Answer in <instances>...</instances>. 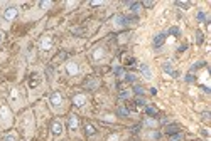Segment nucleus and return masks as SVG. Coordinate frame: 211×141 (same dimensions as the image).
Returning <instances> with one entry per match:
<instances>
[{"mask_svg": "<svg viewBox=\"0 0 211 141\" xmlns=\"http://www.w3.org/2000/svg\"><path fill=\"white\" fill-rule=\"evenodd\" d=\"M37 84H39V77H37V74L34 72V74H32V77H31V86L34 88V86H37Z\"/></svg>", "mask_w": 211, "mask_h": 141, "instance_id": "17", "label": "nucleus"}, {"mask_svg": "<svg viewBox=\"0 0 211 141\" xmlns=\"http://www.w3.org/2000/svg\"><path fill=\"white\" fill-rule=\"evenodd\" d=\"M51 45H53L51 37H42V40H41V49H42V51H49Z\"/></svg>", "mask_w": 211, "mask_h": 141, "instance_id": "7", "label": "nucleus"}, {"mask_svg": "<svg viewBox=\"0 0 211 141\" xmlns=\"http://www.w3.org/2000/svg\"><path fill=\"white\" fill-rule=\"evenodd\" d=\"M135 103H137V106H144V104H145V101H144L142 98H138V99H137Z\"/></svg>", "mask_w": 211, "mask_h": 141, "instance_id": "36", "label": "nucleus"}, {"mask_svg": "<svg viewBox=\"0 0 211 141\" xmlns=\"http://www.w3.org/2000/svg\"><path fill=\"white\" fill-rule=\"evenodd\" d=\"M176 5L181 7V9H188L189 7V2H176Z\"/></svg>", "mask_w": 211, "mask_h": 141, "instance_id": "25", "label": "nucleus"}, {"mask_svg": "<svg viewBox=\"0 0 211 141\" xmlns=\"http://www.w3.org/2000/svg\"><path fill=\"white\" fill-rule=\"evenodd\" d=\"M3 141H15V136L14 134H7V136H3Z\"/></svg>", "mask_w": 211, "mask_h": 141, "instance_id": "31", "label": "nucleus"}, {"mask_svg": "<svg viewBox=\"0 0 211 141\" xmlns=\"http://www.w3.org/2000/svg\"><path fill=\"white\" fill-rule=\"evenodd\" d=\"M103 49H101V47H98V49H95V52H93V59H95V61H98V59H101V57H103Z\"/></svg>", "mask_w": 211, "mask_h": 141, "instance_id": "15", "label": "nucleus"}, {"mask_svg": "<svg viewBox=\"0 0 211 141\" xmlns=\"http://www.w3.org/2000/svg\"><path fill=\"white\" fill-rule=\"evenodd\" d=\"M46 76H47V79H53V66L46 67Z\"/></svg>", "mask_w": 211, "mask_h": 141, "instance_id": "20", "label": "nucleus"}, {"mask_svg": "<svg viewBox=\"0 0 211 141\" xmlns=\"http://www.w3.org/2000/svg\"><path fill=\"white\" fill-rule=\"evenodd\" d=\"M78 124H79L78 116H76V114H71V116H69V121H68L69 129H71V131H76V129H78Z\"/></svg>", "mask_w": 211, "mask_h": 141, "instance_id": "6", "label": "nucleus"}, {"mask_svg": "<svg viewBox=\"0 0 211 141\" xmlns=\"http://www.w3.org/2000/svg\"><path fill=\"white\" fill-rule=\"evenodd\" d=\"M196 18H198L199 22H203V20L206 18V15H204V12H198V15H196Z\"/></svg>", "mask_w": 211, "mask_h": 141, "instance_id": "27", "label": "nucleus"}, {"mask_svg": "<svg viewBox=\"0 0 211 141\" xmlns=\"http://www.w3.org/2000/svg\"><path fill=\"white\" fill-rule=\"evenodd\" d=\"M140 72L144 74L145 79H152V70H150V67L147 64H140Z\"/></svg>", "mask_w": 211, "mask_h": 141, "instance_id": "8", "label": "nucleus"}, {"mask_svg": "<svg viewBox=\"0 0 211 141\" xmlns=\"http://www.w3.org/2000/svg\"><path fill=\"white\" fill-rule=\"evenodd\" d=\"M134 92H135V94H138V96H142V94H144V88H140V86H134Z\"/></svg>", "mask_w": 211, "mask_h": 141, "instance_id": "24", "label": "nucleus"}, {"mask_svg": "<svg viewBox=\"0 0 211 141\" xmlns=\"http://www.w3.org/2000/svg\"><path fill=\"white\" fill-rule=\"evenodd\" d=\"M0 39H2V35H0Z\"/></svg>", "mask_w": 211, "mask_h": 141, "instance_id": "39", "label": "nucleus"}, {"mask_svg": "<svg viewBox=\"0 0 211 141\" xmlns=\"http://www.w3.org/2000/svg\"><path fill=\"white\" fill-rule=\"evenodd\" d=\"M98 86H100V81H98V79H88L86 84H85L86 89H96Z\"/></svg>", "mask_w": 211, "mask_h": 141, "instance_id": "10", "label": "nucleus"}, {"mask_svg": "<svg viewBox=\"0 0 211 141\" xmlns=\"http://www.w3.org/2000/svg\"><path fill=\"white\" fill-rule=\"evenodd\" d=\"M115 74L116 76H122V74H123V69H122V67H115Z\"/></svg>", "mask_w": 211, "mask_h": 141, "instance_id": "34", "label": "nucleus"}, {"mask_svg": "<svg viewBox=\"0 0 211 141\" xmlns=\"http://www.w3.org/2000/svg\"><path fill=\"white\" fill-rule=\"evenodd\" d=\"M149 138H150V140H159V138H160V133L152 131V133H149Z\"/></svg>", "mask_w": 211, "mask_h": 141, "instance_id": "23", "label": "nucleus"}, {"mask_svg": "<svg viewBox=\"0 0 211 141\" xmlns=\"http://www.w3.org/2000/svg\"><path fill=\"white\" fill-rule=\"evenodd\" d=\"M164 42H166V34H164V32H159V34L154 37V47H155V49L162 47Z\"/></svg>", "mask_w": 211, "mask_h": 141, "instance_id": "3", "label": "nucleus"}, {"mask_svg": "<svg viewBox=\"0 0 211 141\" xmlns=\"http://www.w3.org/2000/svg\"><path fill=\"white\" fill-rule=\"evenodd\" d=\"M51 104L54 106V107H59V106L63 104V96L59 92H53L51 94Z\"/></svg>", "mask_w": 211, "mask_h": 141, "instance_id": "5", "label": "nucleus"}, {"mask_svg": "<svg viewBox=\"0 0 211 141\" xmlns=\"http://www.w3.org/2000/svg\"><path fill=\"white\" fill-rule=\"evenodd\" d=\"M39 5H41L42 9H47V7H51V5H53V2H41Z\"/></svg>", "mask_w": 211, "mask_h": 141, "instance_id": "29", "label": "nucleus"}, {"mask_svg": "<svg viewBox=\"0 0 211 141\" xmlns=\"http://www.w3.org/2000/svg\"><path fill=\"white\" fill-rule=\"evenodd\" d=\"M116 114L118 116H128V109L123 107V106H120V107H116Z\"/></svg>", "mask_w": 211, "mask_h": 141, "instance_id": "16", "label": "nucleus"}, {"mask_svg": "<svg viewBox=\"0 0 211 141\" xmlns=\"http://www.w3.org/2000/svg\"><path fill=\"white\" fill-rule=\"evenodd\" d=\"M144 126H155V121H154V119H145V121H144Z\"/></svg>", "mask_w": 211, "mask_h": 141, "instance_id": "28", "label": "nucleus"}, {"mask_svg": "<svg viewBox=\"0 0 211 141\" xmlns=\"http://www.w3.org/2000/svg\"><path fill=\"white\" fill-rule=\"evenodd\" d=\"M192 79H194V77H192V76H186V81H188V82H191Z\"/></svg>", "mask_w": 211, "mask_h": 141, "instance_id": "38", "label": "nucleus"}, {"mask_svg": "<svg viewBox=\"0 0 211 141\" xmlns=\"http://www.w3.org/2000/svg\"><path fill=\"white\" fill-rule=\"evenodd\" d=\"M127 5H128V9L130 10H134V12H137L142 5H140V2H127Z\"/></svg>", "mask_w": 211, "mask_h": 141, "instance_id": "14", "label": "nucleus"}, {"mask_svg": "<svg viewBox=\"0 0 211 141\" xmlns=\"http://www.w3.org/2000/svg\"><path fill=\"white\" fill-rule=\"evenodd\" d=\"M125 79H127L128 82H134V81H135V76H132V74H128V76H127Z\"/></svg>", "mask_w": 211, "mask_h": 141, "instance_id": "35", "label": "nucleus"}, {"mask_svg": "<svg viewBox=\"0 0 211 141\" xmlns=\"http://www.w3.org/2000/svg\"><path fill=\"white\" fill-rule=\"evenodd\" d=\"M128 96H130L128 91H122V92H120V99H125V98H128Z\"/></svg>", "mask_w": 211, "mask_h": 141, "instance_id": "30", "label": "nucleus"}, {"mask_svg": "<svg viewBox=\"0 0 211 141\" xmlns=\"http://www.w3.org/2000/svg\"><path fill=\"white\" fill-rule=\"evenodd\" d=\"M85 131H86V134H88V136H91V134H95V133H96L95 126H93V124H90V123H86V126H85Z\"/></svg>", "mask_w": 211, "mask_h": 141, "instance_id": "13", "label": "nucleus"}, {"mask_svg": "<svg viewBox=\"0 0 211 141\" xmlns=\"http://www.w3.org/2000/svg\"><path fill=\"white\" fill-rule=\"evenodd\" d=\"M66 70H68V74L69 76H76L78 70H79V67H78L76 62H73V61H69L68 64H66Z\"/></svg>", "mask_w": 211, "mask_h": 141, "instance_id": "4", "label": "nucleus"}, {"mask_svg": "<svg viewBox=\"0 0 211 141\" xmlns=\"http://www.w3.org/2000/svg\"><path fill=\"white\" fill-rule=\"evenodd\" d=\"M118 140V136H116V134H113V136H110V138H108V141H116Z\"/></svg>", "mask_w": 211, "mask_h": 141, "instance_id": "37", "label": "nucleus"}, {"mask_svg": "<svg viewBox=\"0 0 211 141\" xmlns=\"http://www.w3.org/2000/svg\"><path fill=\"white\" fill-rule=\"evenodd\" d=\"M204 66V62H196V64H192L191 69H199V67H203Z\"/></svg>", "mask_w": 211, "mask_h": 141, "instance_id": "32", "label": "nucleus"}, {"mask_svg": "<svg viewBox=\"0 0 211 141\" xmlns=\"http://www.w3.org/2000/svg\"><path fill=\"white\" fill-rule=\"evenodd\" d=\"M196 42H198V44L203 42V35H201V32H198V35H196Z\"/></svg>", "mask_w": 211, "mask_h": 141, "instance_id": "33", "label": "nucleus"}, {"mask_svg": "<svg viewBox=\"0 0 211 141\" xmlns=\"http://www.w3.org/2000/svg\"><path fill=\"white\" fill-rule=\"evenodd\" d=\"M51 128H53V133H54V134H61V133H63V124L59 123V121H54Z\"/></svg>", "mask_w": 211, "mask_h": 141, "instance_id": "11", "label": "nucleus"}, {"mask_svg": "<svg viewBox=\"0 0 211 141\" xmlns=\"http://www.w3.org/2000/svg\"><path fill=\"white\" fill-rule=\"evenodd\" d=\"M166 133H167V134H174V133H179V126H177V124H169V126L166 128Z\"/></svg>", "mask_w": 211, "mask_h": 141, "instance_id": "12", "label": "nucleus"}, {"mask_svg": "<svg viewBox=\"0 0 211 141\" xmlns=\"http://www.w3.org/2000/svg\"><path fill=\"white\" fill-rule=\"evenodd\" d=\"M86 103V96L85 94H76L75 98H73V104L75 106H83Z\"/></svg>", "mask_w": 211, "mask_h": 141, "instance_id": "9", "label": "nucleus"}, {"mask_svg": "<svg viewBox=\"0 0 211 141\" xmlns=\"http://www.w3.org/2000/svg\"><path fill=\"white\" fill-rule=\"evenodd\" d=\"M167 34H172V35H179V34H181V30H179L177 27H171V29L167 30Z\"/></svg>", "mask_w": 211, "mask_h": 141, "instance_id": "19", "label": "nucleus"}, {"mask_svg": "<svg viewBox=\"0 0 211 141\" xmlns=\"http://www.w3.org/2000/svg\"><path fill=\"white\" fill-rule=\"evenodd\" d=\"M17 15H19V10H17L15 7H9V9L3 12V18H5V20H14Z\"/></svg>", "mask_w": 211, "mask_h": 141, "instance_id": "1", "label": "nucleus"}, {"mask_svg": "<svg viewBox=\"0 0 211 141\" xmlns=\"http://www.w3.org/2000/svg\"><path fill=\"white\" fill-rule=\"evenodd\" d=\"M162 67H164V70H166V72H167V74H172V66H171V64H169V62H166V64H164V66H162Z\"/></svg>", "mask_w": 211, "mask_h": 141, "instance_id": "21", "label": "nucleus"}, {"mask_svg": "<svg viewBox=\"0 0 211 141\" xmlns=\"http://www.w3.org/2000/svg\"><path fill=\"white\" fill-rule=\"evenodd\" d=\"M184 140V136L181 134V133H177V134H172L171 136V141H182Z\"/></svg>", "mask_w": 211, "mask_h": 141, "instance_id": "18", "label": "nucleus"}, {"mask_svg": "<svg viewBox=\"0 0 211 141\" xmlns=\"http://www.w3.org/2000/svg\"><path fill=\"white\" fill-rule=\"evenodd\" d=\"M145 113H147L149 116H155V114H157V111H155V107H150V106H149V107L145 109Z\"/></svg>", "mask_w": 211, "mask_h": 141, "instance_id": "22", "label": "nucleus"}, {"mask_svg": "<svg viewBox=\"0 0 211 141\" xmlns=\"http://www.w3.org/2000/svg\"><path fill=\"white\" fill-rule=\"evenodd\" d=\"M140 5H144V7H154V2H150V0H145V2H140Z\"/></svg>", "mask_w": 211, "mask_h": 141, "instance_id": "26", "label": "nucleus"}, {"mask_svg": "<svg viewBox=\"0 0 211 141\" xmlns=\"http://www.w3.org/2000/svg\"><path fill=\"white\" fill-rule=\"evenodd\" d=\"M0 123L2 124L10 123V113H9L7 107H0Z\"/></svg>", "mask_w": 211, "mask_h": 141, "instance_id": "2", "label": "nucleus"}]
</instances>
